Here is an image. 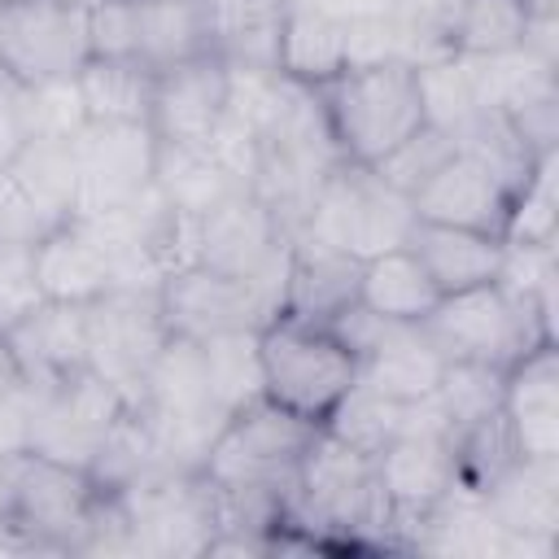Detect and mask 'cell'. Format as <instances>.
Masks as SVG:
<instances>
[{
	"label": "cell",
	"mask_w": 559,
	"mask_h": 559,
	"mask_svg": "<svg viewBox=\"0 0 559 559\" xmlns=\"http://www.w3.org/2000/svg\"><path fill=\"white\" fill-rule=\"evenodd\" d=\"M288 524L323 546H393V511L376 472V454L341 441L319 428L306 445L293 489H288Z\"/></svg>",
	"instance_id": "1"
},
{
	"label": "cell",
	"mask_w": 559,
	"mask_h": 559,
	"mask_svg": "<svg viewBox=\"0 0 559 559\" xmlns=\"http://www.w3.org/2000/svg\"><path fill=\"white\" fill-rule=\"evenodd\" d=\"M328 140L341 162L376 166L406 135H415L424 118L419 66L411 61H367L349 66L323 87H314Z\"/></svg>",
	"instance_id": "2"
},
{
	"label": "cell",
	"mask_w": 559,
	"mask_h": 559,
	"mask_svg": "<svg viewBox=\"0 0 559 559\" xmlns=\"http://www.w3.org/2000/svg\"><path fill=\"white\" fill-rule=\"evenodd\" d=\"M550 310H555L550 293H515L493 280L441 297L424 319V332L445 362H485L502 371L524 349L555 341Z\"/></svg>",
	"instance_id": "3"
},
{
	"label": "cell",
	"mask_w": 559,
	"mask_h": 559,
	"mask_svg": "<svg viewBox=\"0 0 559 559\" xmlns=\"http://www.w3.org/2000/svg\"><path fill=\"white\" fill-rule=\"evenodd\" d=\"M258 367H262V397L319 428L358 380L354 349L328 323L284 310L258 328Z\"/></svg>",
	"instance_id": "4"
},
{
	"label": "cell",
	"mask_w": 559,
	"mask_h": 559,
	"mask_svg": "<svg viewBox=\"0 0 559 559\" xmlns=\"http://www.w3.org/2000/svg\"><path fill=\"white\" fill-rule=\"evenodd\" d=\"M100 489L83 467L48 454L0 459V537L31 550H79Z\"/></svg>",
	"instance_id": "5"
},
{
	"label": "cell",
	"mask_w": 559,
	"mask_h": 559,
	"mask_svg": "<svg viewBox=\"0 0 559 559\" xmlns=\"http://www.w3.org/2000/svg\"><path fill=\"white\" fill-rule=\"evenodd\" d=\"M314 432L319 424L275 406L271 397H253L227 415L201 472L218 489H266L288 498L297 463L314 441Z\"/></svg>",
	"instance_id": "6"
},
{
	"label": "cell",
	"mask_w": 559,
	"mask_h": 559,
	"mask_svg": "<svg viewBox=\"0 0 559 559\" xmlns=\"http://www.w3.org/2000/svg\"><path fill=\"white\" fill-rule=\"evenodd\" d=\"M411 223H415L411 197L393 192L371 166L336 162L314 188L310 210L297 231L332 249H345L354 258H371V253L406 245Z\"/></svg>",
	"instance_id": "7"
},
{
	"label": "cell",
	"mask_w": 559,
	"mask_h": 559,
	"mask_svg": "<svg viewBox=\"0 0 559 559\" xmlns=\"http://www.w3.org/2000/svg\"><path fill=\"white\" fill-rule=\"evenodd\" d=\"M92 57L87 0H9L0 4V61L22 87L74 79Z\"/></svg>",
	"instance_id": "8"
},
{
	"label": "cell",
	"mask_w": 559,
	"mask_h": 559,
	"mask_svg": "<svg viewBox=\"0 0 559 559\" xmlns=\"http://www.w3.org/2000/svg\"><path fill=\"white\" fill-rule=\"evenodd\" d=\"M127 411H131L127 393L83 367V371L57 380V384H44L31 450L87 472L92 459H96V450L105 445L109 428Z\"/></svg>",
	"instance_id": "9"
},
{
	"label": "cell",
	"mask_w": 559,
	"mask_h": 559,
	"mask_svg": "<svg viewBox=\"0 0 559 559\" xmlns=\"http://www.w3.org/2000/svg\"><path fill=\"white\" fill-rule=\"evenodd\" d=\"M166 319L157 293H105L87 306V371L109 380L135 406L144 371L153 367L157 349L166 345Z\"/></svg>",
	"instance_id": "10"
},
{
	"label": "cell",
	"mask_w": 559,
	"mask_h": 559,
	"mask_svg": "<svg viewBox=\"0 0 559 559\" xmlns=\"http://www.w3.org/2000/svg\"><path fill=\"white\" fill-rule=\"evenodd\" d=\"M79 157V214L122 210L153 188L157 135L148 122H87L74 135Z\"/></svg>",
	"instance_id": "11"
},
{
	"label": "cell",
	"mask_w": 559,
	"mask_h": 559,
	"mask_svg": "<svg viewBox=\"0 0 559 559\" xmlns=\"http://www.w3.org/2000/svg\"><path fill=\"white\" fill-rule=\"evenodd\" d=\"M157 306L166 319L170 336L205 341L218 332H240V328H262L275 310L271 301L240 275H223L205 262H192L175 275L162 280Z\"/></svg>",
	"instance_id": "12"
},
{
	"label": "cell",
	"mask_w": 559,
	"mask_h": 559,
	"mask_svg": "<svg viewBox=\"0 0 559 559\" xmlns=\"http://www.w3.org/2000/svg\"><path fill=\"white\" fill-rule=\"evenodd\" d=\"M231 105V66L214 52L175 61L153 79V109L148 127L166 144L210 148Z\"/></svg>",
	"instance_id": "13"
},
{
	"label": "cell",
	"mask_w": 559,
	"mask_h": 559,
	"mask_svg": "<svg viewBox=\"0 0 559 559\" xmlns=\"http://www.w3.org/2000/svg\"><path fill=\"white\" fill-rule=\"evenodd\" d=\"M376 472L393 511V546H411V533L428 507H437L454 485V441L450 432L406 428L397 432L380 454Z\"/></svg>",
	"instance_id": "14"
},
{
	"label": "cell",
	"mask_w": 559,
	"mask_h": 559,
	"mask_svg": "<svg viewBox=\"0 0 559 559\" xmlns=\"http://www.w3.org/2000/svg\"><path fill=\"white\" fill-rule=\"evenodd\" d=\"M511 192L515 188L489 162H480L467 148H454L450 162L411 197V210H415V218H428V223H450V227L502 236Z\"/></svg>",
	"instance_id": "15"
},
{
	"label": "cell",
	"mask_w": 559,
	"mask_h": 559,
	"mask_svg": "<svg viewBox=\"0 0 559 559\" xmlns=\"http://www.w3.org/2000/svg\"><path fill=\"white\" fill-rule=\"evenodd\" d=\"M498 411L524 459H559V349L542 341L502 367Z\"/></svg>",
	"instance_id": "16"
},
{
	"label": "cell",
	"mask_w": 559,
	"mask_h": 559,
	"mask_svg": "<svg viewBox=\"0 0 559 559\" xmlns=\"http://www.w3.org/2000/svg\"><path fill=\"white\" fill-rule=\"evenodd\" d=\"M358 266H362V258H354L345 249H332V245H323L314 236L293 231L288 262H284V297H280V310L284 314L314 319V323L336 319L345 306L358 301Z\"/></svg>",
	"instance_id": "17"
},
{
	"label": "cell",
	"mask_w": 559,
	"mask_h": 559,
	"mask_svg": "<svg viewBox=\"0 0 559 559\" xmlns=\"http://www.w3.org/2000/svg\"><path fill=\"white\" fill-rule=\"evenodd\" d=\"M35 271H39V284H44V297L48 301L92 306L105 293H114L109 249L79 218H66V223L48 227L35 240Z\"/></svg>",
	"instance_id": "18"
},
{
	"label": "cell",
	"mask_w": 559,
	"mask_h": 559,
	"mask_svg": "<svg viewBox=\"0 0 559 559\" xmlns=\"http://www.w3.org/2000/svg\"><path fill=\"white\" fill-rule=\"evenodd\" d=\"M406 249L419 258V266L428 271V280L437 284L441 297L493 284L498 271H502V258H507L502 236L472 231V227H450V223H428V218L411 223Z\"/></svg>",
	"instance_id": "19"
},
{
	"label": "cell",
	"mask_w": 559,
	"mask_h": 559,
	"mask_svg": "<svg viewBox=\"0 0 559 559\" xmlns=\"http://www.w3.org/2000/svg\"><path fill=\"white\" fill-rule=\"evenodd\" d=\"M445 371L441 349L428 341L424 323H384L376 345L358 358V384L389 402H424L437 393Z\"/></svg>",
	"instance_id": "20"
},
{
	"label": "cell",
	"mask_w": 559,
	"mask_h": 559,
	"mask_svg": "<svg viewBox=\"0 0 559 559\" xmlns=\"http://www.w3.org/2000/svg\"><path fill=\"white\" fill-rule=\"evenodd\" d=\"M4 336L22 362V376L35 384H57L87 367V306L44 301Z\"/></svg>",
	"instance_id": "21"
},
{
	"label": "cell",
	"mask_w": 559,
	"mask_h": 559,
	"mask_svg": "<svg viewBox=\"0 0 559 559\" xmlns=\"http://www.w3.org/2000/svg\"><path fill=\"white\" fill-rule=\"evenodd\" d=\"M480 502L507 537L559 542V459H515Z\"/></svg>",
	"instance_id": "22"
},
{
	"label": "cell",
	"mask_w": 559,
	"mask_h": 559,
	"mask_svg": "<svg viewBox=\"0 0 559 559\" xmlns=\"http://www.w3.org/2000/svg\"><path fill=\"white\" fill-rule=\"evenodd\" d=\"M210 26V52L231 70H280V31L288 0H201Z\"/></svg>",
	"instance_id": "23"
},
{
	"label": "cell",
	"mask_w": 559,
	"mask_h": 559,
	"mask_svg": "<svg viewBox=\"0 0 559 559\" xmlns=\"http://www.w3.org/2000/svg\"><path fill=\"white\" fill-rule=\"evenodd\" d=\"M437 301H441L437 284L428 280V271L419 266V258L406 245L362 258V266H358V306L371 310L376 319H384V323H424Z\"/></svg>",
	"instance_id": "24"
},
{
	"label": "cell",
	"mask_w": 559,
	"mask_h": 559,
	"mask_svg": "<svg viewBox=\"0 0 559 559\" xmlns=\"http://www.w3.org/2000/svg\"><path fill=\"white\" fill-rule=\"evenodd\" d=\"M341 70H349V26L319 9L288 0L275 74H284L288 83H301V87H323Z\"/></svg>",
	"instance_id": "25"
},
{
	"label": "cell",
	"mask_w": 559,
	"mask_h": 559,
	"mask_svg": "<svg viewBox=\"0 0 559 559\" xmlns=\"http://www.w3.org/2000/svg\"><path fill=\"white\" fill-rule=\"evenodd\" d=\"M153 188L166 197L170 210H179L197 223L210 218L236 192H249L210 148H183V144H166V140H157Z\"/></svg>",
	"instance_id": "26"
},
{
	"label": "cell",
	"mask_w": 559,
	"mask_h": 559,
	"mask_svg": "<svg viewBox=\"0 0 559 559\" xmlns=\"http://www.w3.org/2000/svg\"><path fill=\"white\" fill-rule=\"evenodd\" d=\"M157 70L140 57H87L74 74L87 122H148Z\"/></svg>",
	"instance_id": "27"
},
{
	"label": "cell",
	"mask_w": 559,
	"mask_h": 559,
	"mask_svg": "<svg viewBox=\"0 0 559 559\" xmlns=\"http://www.w3.org/2000/svg\"><path fill=\"white\" fill-rule=\"evenodd\" d=\"M210 52L201 0H135V57L153 70Z\"/></svg>",
	"instance_id": "28"
},
{
	"label": "cell",
	"mask_w": 559,
	"mask_h": 559,
	"mask_svg": "<svg viewBox=\"0 0 559 559\" xmlns=\"http://www.w3.org/2000/svg\"><path fill=\"white\" fill-rule=\"evenodd\" d=\"M22 192L39 205V214L57 227L66 218H74L79 210V157H74V140H26L22 153L4 166Z\"/></svg>",
	"instance_id": "29"
},
{
	"label": "cell",
	"mask_w": 559,
	"mask_h": 559,
	"mask_svg": "<svg viewBox=\"0 0 559 559\" xmlns=\"http://www.w3.org/2000/svg\"><path fill=\"white\" fill-rule=\"evenodd\" d=\"M201 345V362H205V380L214 402L231 415L245 402L262 397V367H258V328H240V332H218L197 341Z\"/></svg>",
	"instance_id": "30"
},
{
	"label": "cell",
	"mask_w": 559,
	"mask_h": 559,
	"mask_svg": "<svg viewBox=\"0 0 559 559\" xmlns=\"http://www.w3.org/2000/svg\"><path fill=\"white\" fill-rule=\"evenodd\" d=\"M528 35V13L520 0H463L450 35V52L480 61V57H502L515 52Z\"/></svg>",
	"instance_id": "31"
},
{
	"label": "cell",
	"mask_w": 559,
	"mask_h": 559,
	"mask_svg": "<svg viewBox=\"0 0 559 559\" xmlns=\"http://www.w3.org/2000/svg\"><path fill=\"white\" fill-rule=\"evenodd\" d=\"M463 0H393L389 26H393V44L397 57L411 66H428L450 52V35H454V17H459Z\"/></svg>",
	"instance_id": "32"
},
{
	"label": "cell",
	"mask_w": 559,
	"mask_h": 559,
	"mask_svg": "<svg viewBox=\"0 0 559 559\" xmlns=\"http://www.w3.org/2000/svg\"><path fill=\"white\" fill-rule=\"evenodd\" d=\"M555 227H559L555 153H542V157L533 162L528 179L511 192V210H507L502 240H507V245H555Z\"/></svg>",
	"instance_id": "33"
},
{
	"label": "cell",
	"mask_w": 559,
	"mask_h": 559,
	"mask_svg": "<svg viewBox=\"0 0 559 559\" xmlns=\"http://www.w3.org/2000/svg\"><path fill=\"white\" fill-rule=\"evenodd\" d=\"M323 428L336 432L341 441L367 450V454H380L402 432V402H389V397H380L354 380V389L341 397V406L328 415Z\"/></svg>",
	"instance_id": "34"
},
{
	"label": "cell",
	"mask_w": 559,
	"mask_h": 559,
	"mask_svg": "<svg viewBox=\"0 0 559 559\" xmlns=\"http://www.w3.org/2000/svg\"><path fill=\"white\" fill-rule=\"evenodd\" d=\"M459 144H454V135L450 131H441V127H432V122H424L415 135H406L393 153H384L371 170L393 188V192H402V197H415L445 162H450V153H454Z\"/></svg>",
	"instance_id": "35"
},
{
	"label": "cell",
	"mask_w": 559,
	"mask_h": 559,
	"mask_svg": "<svg viewBox=\"0 0 559 559\" xmlns=\"http://www.w3.org/2000/svg\"><path fill=\"white\" fill-rule=\"evenodd\" d=\"M22 100H26L31 140L35 135H44V140H74L87 127V109H83V96H79L74 79L31 83V87H22Z\"/></svg>",
	"instance_id": "36"
},
{
	"label": "cell",
	"mask_w": 559,
	"mask_h": 559,
	"mask_svg": "<svg viewBox=\"0 0 559 559\" xmlns=\"http://www.w3.org/2000/svg\"><path fill=\"white\" fill-rule=\"evenodd\" d=\"M44 301L48 297L35 271V245H0V332L31 319Z\"/></svg>",
	"instance_id": "37"
},
{
	"label": "cell",
	"mask_w": 559,
	"mask_h": 559,
	"mask_svg": "<svg viewBox=\"0 0 559 559\" xmlns=\"http://www.w3.org/2000/svg\"><path fill=\"white\" fill-rule=\"evenodd\" d=\"M92 57H135V0H87Z\"/></svg>",
	"instance_id": "38"
},
{
	"label": "cell",
	"mask_w": 559,
	"mask_h": 559,
	"mask_svg": "<svg viewBox=\"0 0 559 559\" xmlns=\"http://www.w3.org/2000/svg\"><path fill=\"white\" fill-rule=\"evenodd\" d=\"M44 384L22 380L9 393H0V459H17L35 441V415H39Z\"/></svg>",
	"instance_id": "39"
},
{
	"label": "cell",
	"mask_w": 559,
	"mask_h": 559,
	"mask_svg": "<svg viewBox=\"0 0 559 559\" xmlns=\"http://www.w3.org/2000/svg\"><path fill=\"white\" fill-rule=\"evenodd\" d=\"M52 223L39 214V205L22 192V183L0 170V245H35Z\"/></svg>",
	"instance_id": "40"
},
{
	"label": "cell",
	"mask_w": 559,
	"mask_h": 559,
	"mask_svg": "<svg viewBox=\"0 0 559 559\" xmlns=\"http://www.w3.org/2000/svg\"><path fill=\"white\" fill-rule=\"evenodd\" d=\"M26 140H31V127H26L22 83H13L9 74H0V170L22 153Z\"/></svg>",
	"instance_id": "41"
},
{
	"label": "cell",
	"mask_w": 559,
	"mask_h": 559,
	"mask_svg": "<svg viewBox=\"0 0 559 559\" xmlns=\"http://www.w3.org/2000/svg\"><path fill=\"white\" fill-rule=\"evenodd\" d=\"M297 4L319 9V13H328V17L345 22V26L371 22V17H389V13H393V0H297Z\"/></svg>",
	"instance_id": "42"
},
{
	"label": "cell",
	"mask_w": 559,
	"mask_h": 559,
	"mask_svg": "<svg viewBox=\"0 0 559 559\" xmlns=\"http://www.w3.org/2000/svg\"><path fill=\"white\" fill-rule=\"evenodd\" d=\"M26 376H22V362H17V354H13V345H9V336L0 332V393H9L13 384H22Z\"/></svg>",
	"instance_id": "43"
},
{
	"label": "cell",
	"mask_w": 559,
	"mask_h": 559,
	"mask_svg": "<svg viewBox=\"0 0 559 559\" xmlns=\"http://www.w3.org/2000/svg\"><path fill=\"white\" fill-rule=\"evenodd\" d=\"M528 17H555L559 13V0H520Z\"/></svg>",
	"instance_id": "44"
},
{
	"label": "cell",
	"mask_w": 559,
	"mask_h": 559,
	"mask_svg": "<svg viewBox=\"0 0 559 559\" xmlns=\"http://www.w3.org/2000/svg\"><path fill=\"white\" fill-rule=\"evenodd\" d=\"M0 74H4V61H0Z\"/></svg>",
	"instance_id": "45"
}]
</instances>
